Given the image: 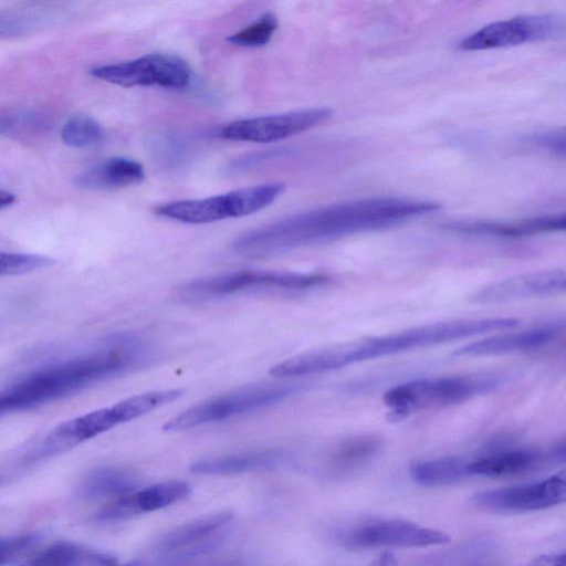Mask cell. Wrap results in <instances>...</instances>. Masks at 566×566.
I'll list each match as a JSON object with an SVG mask.
<instances>
[{
	"instance_id": "obj_1",
	"label": "cell",
	"mask_w": 566,
	"mask_h": 566,
	"mask_svg": "<svg viewBox=\"0 0 566 566\" xmlns=\"http://www.w3.org/2000/svg\"><path fill=\"white\" fill-rule=\"evenodd\" d=\"M439 209L437 202L398 197L338 202L251 230L235 240L233 250L247 256L269 255L355 233L391 228Z\"/></svg>"
},
{
	"instance_id": "obj_2",
	"label": "cell",
	"mask_w": 566,
	"mask_h": 566,
	"mask_svg": "<svg viewBox=\"0 0 566 566\" xmlns=\"http://www.w3.org/2000/svg\"><path fill=\"white\" fill-rule=\"evenodd\" d=\"M143 343L122 334L97 352L34 371L0 391V416L54 401L143 365Z\"/></svg>"
},
{
	"instance_id": "obj_35",
	"label": "cell",
	"mask_w": 566,
	"mask_h": 566,
	"mask_svg": "<svg viewBox=\"0 0 566 566\" xmlns=\"http://www.w3.org/2000/svg\"><path fill=\"white\" fill-rule=\"evenodd\" d=\"M369 566H397V562L394 555L384 553Z\"/></svg>"
},
{
	"instance_id": "obj_15",
	"label": "cell",
	"mask_w": 566,
	"mask_h": 566,
	"mask_svg": "<svg viewBox=\"0 0 566 566\" xmlns=\"http://www.w3.org/2000/svg\"><path fill=\"white\" fill-rule=\"evenodd\" d=\"M564 444L547 453L526 448L494 450L467 457V473L468 476H511L533 470L547 461H564Z\"/></svg>"
},
{
	"instance_id": "obj_11",
	"label": "cell",
	"mask_w": 566,
	"mask_h": 566,
	"mask_svg": "<svg viewBox=\"0 0 566 566\" xmlns=\"http://www.w3.org/2000/svg\"><path fill=\"white\" fill-rule=\"evenodd\" d=\"M348 548L426 547L449 543L450 537L438 530L400 520L370 521L339 535Z\"/></svg>"
},
{
	"instance_id": "obj_22",
	"label": "cell",
	"mask_w": 566,
	"mask_h": 566,
	"mask_svg": "<svg viewBox=\"0 0 566 566\" xmlns=\"http://www.w3.org/2000/svg\"><path fill=\"white\" fill-rule=\"evenodd\" d=\"M467 461L463 455L421 460L412 463L410 474L421 485H447L468 476Z\"/></svg>"
},
{
	"instance_id": "obj_30",
	"label": "cell",
	"mask_w": 566,
	"mask_h": 566,
	"mask_svg": "<svg viewBox=\"0 0 566 566\" xmlns=\"http://www.w3.org/2000/svg\"><path fill=\"white\" fill-rule=\"evenodd\" d=\"M53 264L54 260L44 255L0 251V276L25 274Z\"/></svg>"
},
{
	"instance_id": "obj_3",
	"label": "cell",
	"mask_w": 566,
	"mask_h": 566,
	"mask_svg": "<svg viewBox=\"0 0 566 566\" xmlns=\"http://www.w3.org/2000/svg\"><path fill=\"white\" fill-rule=\"evenodd\" d=\"M514 317L454 319L326 348L329 370L403 352L474 337L517 326Z\"/></svg>"
},
{
	"instance_id": "obj_36",
	"label": "cell",
	"mask_w": 566,
	"mask_h": 566,
	"mask_svg": "<svg viewBox=\"0 0 566 566\" xmlns=\"http://www.w3.org/2000/svg\"><path fill=\"white\" fill-rule=\"evenodd\" d=\"M213 566H239V564L237 562H231V563L217 564Z\"/></svg>"
},
{
	"instance_id": "obj_6",
	"label": "cell",
	"mask_w": 566,
	"mask_h": 566,
	"mask_svg": "<svg viewBox=\"0 0 566 566\" xmlns=\"http://www.w3.org/2000/svg\"><path fill=\"white\" fill-rule=\"evenodd\" d=\"M301 385L247 387L198 403L167 421L165 431H180L259 410L301 391Z\"/></svg>"
},
{
	"instance_id": "obj_24",
	"label": "cell",
	"mask_w": 566,
	"mask_h": 566,
	"mask_svg": "<svg viewBox=\"0 0 566 566\" xmlns=\"http://www.w3.org/2000/svg\"><path fill=\"white\" fill-rule=\"evenodd\" d=\"M226 535L216 537L201 545L167 552L147 551L140 557L123 566H191L217 552L224 543Z\"/></svg>"
},
{
	"instance_id": "obj_27",
	"label": "cell",
	"mask_w": 566,
	"mask_h": 566,
	"mask_svg": "<svg viewBox=\"0 0 566 566\" xmlns=\"http://www.w3.org/2000/svg\"><path fill=\"white\" fill-rule=\"evenodd\" d=\"M138 479L124 470L105 468L91 476L87 491L93 496H122L138 489Z\"/></svg>"
},
{
	"instance_id": "obj_33",
	"label": "cell",
	"mask_w": 566,
	"mask_h": 566,
	"mask_svg": "<svg viewBox=\"0 0 566 566\" xmlns=\"http://www.w3.org/2000/svg\"><path fill=\"white\" fill-rule=\"evenodd\" d=\"M533 566H565V555L539 557Z\"/></svg>"
},
{
	"instance_id": "obj_17",
	"label": "cell",
	"mask_w": 566,
	"mask_h": 566,
	"mask_svg": "<svg viewBox=\"0 0 566 566\" xmlns=\"http://www.w3.org/2000/svg\"><path fill=\"white\" fill-rule=\"evenodd\" d=\"M443 228L465 234L520 238L563 231L565 229V213L545 214L512 222L462 220L449 222Z\"/></svg>"
},
{
	"instance_id": "obj_12",
	"label": "cell",
	"mask_w": 566,
	"mask_h": 566,
	"mask_svg": "<svg viewBox=\"0 0 566 566\" xmlns=\"http://www.w3.org/2000/svg\"><path fill=\"white\" fill-rule=\"evenodd\" d=\"M566 484L564 472L541 482L488 490L471 497L480 509L500 512L544 510L564 502Z\"/></svg>"
},
{
	"instance_id": "obj_9",
	"label": "cell",
	"mask_w": 566,
	"mask_h": 566,
	"mask_svg": "<svg viewBox=\"0 0 566 566\" xmlns=\"http://www.w3.org/2000/svg\"><path fill=\"white\" fill-rule=\"evenodd\" d=\"M564 25V19L556 14L518 15L484 25L464 36L458 49L483 51L555 39L563 34Z\"/></svg>"
},
{
	"instance_id": "obj_28",
	"label": "cell",
	"mask_w": 566,
	"mask_h": 566,
	"mask_svg": "<svg viewBox=\"0 0 566 566\" xmlns=\"http://www.w3.org/2000/svg\"><path fill=\"white\" fill-rule=\"evenodd\" d=\"M62 140L73 148H87L101 144L105 137L102 125L87 115H75L66 120L61 132Z\"/></svg>"
},
{
	"instance_id": "obj_25",
	"label": "cell",
	"mask_w": 566,
	"mask_h": 566,
	"mask_svg": "<svg viewBox=\"0 0 566 566\" xmlns=\"http://www.w3.org/2000/svg\"><path fill=\"white\" fill-rule=\"evenodd\" d=\"M51 126L46 115L34 109L0 112V135L29 139L43 135Z\"/></svg>"
},
{
	"instance_id": "obj_14",
	"label": "cell",
	"mask_w": 566,
	"mask_h": 566,
	"mask_svg": "<svg viewBox=\"0 0 566 566\" xmlns=\"http://www.w3.org/2000/svg\"><path fill=\"white\" fill-rule=\"evenodd\" d=\"M191 492L185 481L171 480L135 490L117 497L97 514L101 521H122L175 504Z\"/></svg>"
},
{
	"instance_id": "obj_8",
	"label": "cell",
	"mask_w": 566,
	"mask_h": 566,
	"mask_svg": "<svg viewBox=\"0 0 566 566\" xmlns=\"http://www.w3.org/2000/svg\"><path fill=\"white\" fill-rule=\"evenodd\" d=\"M91 75L103 82L122 87L159 86L180 90L192 78L190 65L176 54L149 53L118 63L98 65Z\"/></svg>"
},
{
	"instance_id": "obj_31",
	"label": "cell",
	"mask_w": 566,
	"mask_h": 566,
	"mask_svg": "<svg viewBox=\"0 0 566 566\" xmlns=\"http://www.w3.org/2000/svg\"><path fill=\"white\" fill-rule=\"evenodd\" d=\"M36 539L31 535L0 538V566L17 560L31 549Z\"/></svg>"
},
{
	"instance_id": "obj_23",
	"label": "cell",
	"mask_w": 566,
	"mask_h": 566,
	"mask_svg": "<svg viewBox=\"0 0 566 566\" xmlns=\"http://www.w3.org/2000/svg\"><path fill=\"white\" fill-rule=\"evenodd\" d=\"M60 15L52 9L25 7L0 11V40L22 36L54 23Z\"/></svg>"
},
{
	"instance_id": "obj_7",
	"label": "cell",
	"mask_w": 566,
	"mask_h": 566,
	"mask_svg": "<svg viewBox=\"0 0 566 566\" xmlns=\"http://www.w3.org/2000/svg\"><path fill=\"white\" fill-rule=\"evenodd\" d=\"M324 273H296L271 270H239L197 280L181 286L179 294L187 298H207L254 289L302 291L324 285Z\"/></svg>"
},
{
	"instance_id": "obj_13",
	"label": "cell",
	"mask_w": 566,
	"mask_h": 566,
	"mask_svg": "<svg viewBox=\"0 0 566 566\" xmlns=\"http://www.w3.org/2000/svg\"><path fill=\"white\" fill-rule=\"evenodd\" d=\"M566 289L564 270H544L516 274L486 284L470 295L474 304L505 303L563 293Z\"/></svg>"
},
{
	"instance_id": "obj_10",
	"label": "cell",
	"mask_w": 566,
	"mask_h": 566,
	"mask_svg": "<svg viewBox=\"0 0 566 566\" xmlns=\"http://www.w3.org/2000/svg\"><path fill=\"white\" fill-rule=\"evenodd\" d=\"M332 116L325 107L237 119L222 125L217 136L233 142L273 143L310 130Z\"/></svg>"
},
{
	"instance_id": "obj_20",
	"label": "cell",
	"mask_w": 566,
	"mask_h": 566,
	"mask_svg": "<svg viewBox=\"0 0 566 566\" xmlns=\"http://www.w3.org/2000/svg\"><path fill=\"white\" fill-rule=\"evenodd\" d=\"M285 461L281 451H262L205 459L191 464L190 471L202 475H230L279 467Z\"/></svg>"
},
{
	"instance_id": "obj_16",
	"label": "cell",
	"mask_w": 566,
	"mask_h": 566,
	"mask_svg": "<svg viewBox=\"0 0 566 566\" xmlns=\"http://www.w3.org/2000/svg\"><path fill=\"white\" fill-rule=\"evenodd\" d=\"M556 332L555 326L547 325L522 332L496 334L460 346L453 350L452 355L476 357L533 350L552 342Z\"/></svg>"
},
{
	"instance_id": "obj_21",
	"label": "cell",
	"mask_w": 566,
	"mask_h": 566,
	"mask_svg": "<svg viewBox=\"0 0 566 566\" xmlns=\"http://www.w3.org/2000/svg\"><path fill=\"white\" fill-rule=\"evenodd\" d=\"M117 560L70 542L51 544L18 566H116Z\"/></svg>"
},
{
	"instance_id": "obj_5",
	"label": "cell",
	"mask_w": 566,
	"mask_h": 566,
	"mask_svg": "<svg viewBox=\"0 0 566 566\" xmlns=\"http://www.w3.org/2000/svg\"><path fill=\"white\" fill-rule=\"evenodd\" d=\"M281 182H268L201 199L166 202L154 212L163 218L189 224H205L256 213L274 202L284 191Z\"/></svg>"
},
{
	"instance_id": "obj_19",
	"label": "cell",
	"mask_w": 566,
	"mask_h": 566,
	"mask_svg": "<svg viewBox=\"0 0 566 566\" xmlns=\"http://www.w3.org/2000/svg\"><path fill=\"white\" fill-rule=\"evenodd\" d=\"M232 520V513L220 512L188 522L163 535L149 551H179L201 545L224 535Z\"/></svg>"
},
{
	"instance_id": "obj_32",
	"label": "cell",
	"mask_w": 566,
	"mask_h": 566,
	"mask_svg": "<svg viewBox=\"0 0 566 566\" xmlns=\"http://www.w3.org/2000/svg\"><path fill=\"white\" fill-rule=\"evenodd\" d=\"M531 140L556 156L564 157L565 155L564 130L536 133L531 137Z\"/></svg>"
},
{
	"instance_id": "obj_26",
	"label": "cell",
	"mask_w": 566,
	"mask_h": 566,
	"mask_svg": "<svg viewBox=\"0 0 566 566\" xmlns=\"http://www.w3.org/2000/svg\"><path fill=\"white\" fill-rule=\"evenodd\" d=\"M379 449V441L373 437H359L342 443L329 461L335 473L352 471L368 461Z\"/></svg>"
},
{
	"instance_id": "obj_34",
	"label": "cell",
	"mask_w": 566,
	"mask_h": 566,
	"mask_svg": "<svg viewBox=\"0 0 566 566\" xmlns=\"http://www.w3.org/2000/svg\"><path fill=\"white\" fill-rule=\"evenodd\" d=\"M15 201L17 197L14 193L4 189H0V210L12 206Z\"/></svg>"
},
{
	"instance_id": "obj_4",
	"label": "cell",
	"mask_w": 566,
	"mask_h": 566,
	"mask_svg": "<svg viewBox=\"0 0 566 566\" xmlns=\"http://www.w3.org/2000/svg\"><path fill=\"white\" fill-rule=\"evenodd\" d=\"M501 384L496 375H465L420 378L388 389L382 398L391 420L430 408L463 402L494 390Z\"/></svg>"
},
{
	"instance_id": "obj_29",
	"label": "cell",
	"mask_w": 566,
	"mask_h": 566,
	"mask_svg": "<svg viewBox=\"0 0 566 566\" xmlns=\"http://www.w3.org/2000/svg\"><path fill=\"white\" fill-rule=\"evenodd\" d=\"M279 28V20L272 12H265L250 24L230 34L227 41L242 48H260L268 44Z\"/></svg>"
},
{
	"instance_id": "obj_18",
	"label": "cell",
	"mask_w": 566,
	"mask_h": 566,
	"mask_svg": "<svg viewBox=\"0 0 566 566\" xmlns=\"http://www.w3.org/2000/svg\"><path fill=\"white\" fill-rule=\"evenodd\" d=\"M146 177L143 165L126 157L104 159L75 177L74 184L86 190H115L140 184Z\"/></svg>"
}]
</instances>
